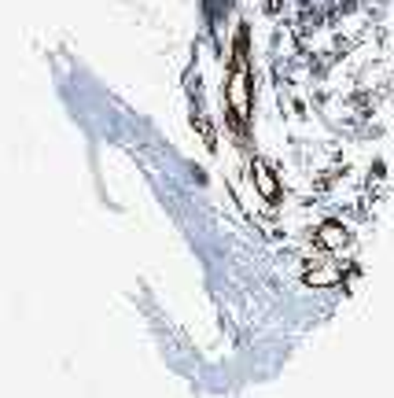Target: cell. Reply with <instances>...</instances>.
Instances as JSON below:
<instances>
[{
  "label": "cell",
  "instance_id": "cell-1",
  "mask_svg": "<svg viewBox=\"0 0 394 398\" xmlns=\"http://www.w3.org/2000/svg\"><path fill=\"white\" fill-rule=\"evenodd\" d=\"M251 173H254V185H258V192L266 195L269 203H273V199H280V181L273 177V170H269L266 163L254 159V163H251Z\"/></svg>",
  "mask_w": 394,
  "mask_h": 398
},
{
  "label": "cell",
  "instance_id": "cell-2",
  "mask_svg": "<svg viewBox=\"0 0 394 398\" xmlns=\"http://www.w3.org/2000/svg\"><path fill=\"white\" fill-rule=\"evenodd\" d=\"M321 243L324 248H339V243H346V233L336 225V221H328V225H321Z\"/></svg>",
  "mask_w": 394,
  "mask_h": 398
}]
</instances>
